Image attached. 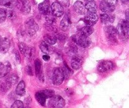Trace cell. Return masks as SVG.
<instances>
[{"instance_id": "1", "label": "cell", "mask_w": 129, "mask_h": 108, "mask_svg": "<svg viewBox=\"0 0 129 108\" xmlns=\"http://www.w3.org/2000/svg\"><path fill=\"white\" fill-rule=\"evenodd\" d=\"M117 35L122 40H127L128 37V21L123 20L120 24L117 25L116 28Z\"/></svg>"}, {"instance_id": "2", "label": "cell", "mask_w": 129, "mask_h": 108, "mask_svg": "<svg viewBox=\"0 0 129 108\" xmlns=\"http://www.w3.org/2000/svg\"><path fill=\"white\" fill-rule=\"evenodd\" d=\"M39 30V25L33 18L28 19L25 22V32L28 35L33 36Z\"/></svg>"}, {"instance_id": "3", "label": "cell", "mask_w": 129, "mask_h": 108, "mask_svg": "<svg viewBox=\"0 0 129 108\" xmlns=\"http://www.w3.org/2000/svg\"><path fill=\"white\" fill-rule=\"evenodd\" d=\"M65 78L64 70L61 68H57L54 70L52 75L53 84L55 85H60Z\"/></svg>"}, {"instance_id": "4", "label": "cell", "mask_w": 129, "mask_h": 108, "mask_svg": "<svg viewBox=\"0 0 129 108\" xmlns=\"http://www.w3.org/2000/svg\"><path fill=\"white\" fill-rule=\"evenodd\" d=\"M106 36L110 42L114 44L117 43V32L116 28L113 26H108L105 28Z\"/></svg>"}, {"instance_id": "5", "label": "cell", "mask_w": 129, "mask_h": 108, "mask_svg": "<svg viewBox=\"0 0 129 108\" xmlns=\"http://www.w3.org/2000/svg\"><path fill=\"white\" fill-rule=\"evenodd\" d=\"M72 39H73V41L74 43H76V44H78L79 46L82 47V48H87V47L90 45L91 42L88 40V38L81 35L79 33L78 34H75V35H73Z\"/></svg>"}, {"instance_id": "6", "label": "cell", "mask_w": 129, "mask_h": 108, "mask_svg": "<svg viewBox=\"0 0 129 108\" xmlns=\"http://www.w3.org/2000/svg\"><path fill=\"white\" fill-rule=\"evenodd\" d=\"M49 104L52 108H64L66 102L61 96H55L50 98Z\"/></svg>"}, {"instance_id": "7", "label": "cell", "mask_w": 129, "mask_h": 108, "mask_svg": "<svg viewBox=\"0 0 129 108\" xmlns=\"http://www.w3.org/2000/svg\"><path fill=\"white\" fill-rule=\"evenodd\" d=\"M16 5L19 6L21 12L24 14H28L31 10V5L28 0H18Z\"/></svg>"}, {"instance_id": "8", "label": "cell", "mask_w": 129, "mask_h": 108, "mask_svg": "<svg viewBox=\"0 0 129 108\" xmlns=\"http://www.w3.org/2000/svg\"><path fill=\"white\" fill-rule=\"evenodd\" d=\"M114 64L110 61H103L100 62L98 66V71L101 73L108 72L113 69Z\"/></svg>"}, {"instance_id": "9", "label": "cell", "mask_w": 129, "mask_h": 108, "mask_svg": "<svg viewBox=\"0 0 129 108\" xmlns=\"http://www.w3.org/2000/svg\"><path fill=\"white\" fill-rule=\"evenodd\" d=\"M51 11L52 15L57 17H60L64 14L62 6L57 2H54L51 5Z\"/></svg>"}, {"instance_id": "10", "label": "cell", "mask_w": 129, "mask_h": 108, "mask_svg": "<svg viewBox=\"0 0 129 108\" xmlns=\"http://www.w3.org/2000/svg\"><path fill=\"white\" fill-rule=\"evenodd\" d=\"M83 20L88 26H93L98 21V16L96 13H89L84 18Z\"/></svg>"}, {"instance_id": "11", "label": "cell", "mask_w": 129, "mask_h": 108, "mask_svg": "<svg viewBox=\"0 0 129 108\" xmlns=\"http://www.w3.org/2000/svg\"><path fill=\"white\" fill-rule=\"evenodd\" d=\"M35 70L37 77L40 79V80L44 82V77L42 73V64L41 61L39 59H37L35 61Z\"/></svg>"}, {"instance_id": "12", "label": "cell", "mask_w": 129, "mask_h": 108, "mask_svg": "<svg viewBox=\"0 0 129 108\" xmlns=\"http://www.w3.org/2000/svg\"><path fill=\"white\" fill-rule=\"evenodd\" d=\"M39 11L43 15H47L50 11V2L49 0H45L38 6Z\"/></svg>"}, {"instance_id": "13", "label": "cell", "mask_w": 129, "mask_h": 108, "mask_svg": "<svg viewBox=\"0 0 129 108\" xmlns=\"http://www.w3.org/2000/svg\"><path fill=\"white\" fill-rule=\"evenodd\" d=\"M100 8L105 13H112L114 11L115 6L110 5L108 3L106 2V1H103L100 3Z\"/></svg>"}, {"instance_id": "14", "label": "cell", "mask_w": 129, "mask_h": 108, "mask_svg": "<svg viewBox=\"0 0 129 108\" xmlns=\"http://www.w3.org/2000/svg\"><path fill=\"white\" fill-rule=\"evenodd\" d=\"M11 70V64L7 62L5 64L0 63V78L5 77Z\"/></svg>"}, {"instance_id": "15", "label": "cell", "mask_w": 129, "mask_h": 108, "mask_svg": "<svg viewBox=\"0 0 129 108\" xmlns=\"http://www.w3.org/2000/svg\"><path fill=\"white\" fill-rule=\"evenodd\" d=\"M74 11L79 15H83L86 13V8L84 4L80 1H77L73 5Z\"/></svg>"}, {"instance_id": "16", "label": "cell", "mask_w": 129, "mask_h": 108, "mask_svg": "<svg viewBox=\"0 0 129 108\" xmlns=\"http://www.w3.org/2000/svg\"><path fill=\"white\" fill-rule=\"evenodd\" d=\"M71 25V21L70 18L68 15H65L62 18V20H61V21H60V29L63 31H66V30H68L69 29Z\"/></svg>"}, {"instance_id": "17", "label": "cell", "mask_w": 129, "mask_h": 108, "mask_svg": "<svg viewBox=\"0 0 129 108\" xmlns=\"http://www.w3.org/2000/svg\"><path fill=\"white\" fill-rule=\"evenodd\" d=\"M10 47V41L8 38L4 37L2 39L1 46H0V53H6L9 50Z\"/></svg>"}, {"instance_id": "18", "label": "cell", "mask_w": 129, "mask_h": 108, "mask_svg": "<svg viewBox=\"0 0 129 108\" xmlns=\"http://www.w3.org/2000/svg\"><path fill=\"white\" fill-rule=\"evenodd\" d=\"M93 29L91 26H86L84 27L81 28L79 30V34L83 36L88 37L89 35H91L92 33L93 32Z\"/></svg>"}, {"instance_id": "19", "label": "cell", "mask_w": 129, "mask_h": 108, "mask_svg": "<svg viewBox=\"0 0 129 108\" xmlns=\"http://www.w3.org/2000/svg\"><path fill=\"white\" fill-rule=\"evenodd\" d=\"M101 21L104 24H112L114 21L115 17L112 15H110L107 13H103L100 15Z\"/></svg>"}, {"instance_id": "20", "label": "cell", "mask_w": 129, "mask_h": 108, "mask_svg": "<svg viewBox=\"0 0 129 108\" xmlns=\"http://www.w3.org/2000/svg\"><path fill=\"white\" fill-rule=\"evenodd\" d=\"M25 93V82L21 80L19 82L18 85L16 88V94L18 96H22Z\"/></svg>"}, {"instance_id": "21", "label": "cell", "mask_w": 129, "mask_h": 108, "mask_svg": "<svg viewBox=\"0 0 129 108\" xmlns=\"http://www.w3.org/2000/svg\"><path fill=\"white\" fill-rule=\"evenodd\" d=\"M82 65V60L76 56L73 57L71 61V67L74 70H79Z\"/></svg>"}, {"instance_id": "22", "label": "cell", "mask_w": 129, "mask_h": 108, "mask_svg": "<svg viewBox=\"0 0 129 108\" xmlns=\"http://www.w3.org/2000/svg\"><path fill=\"white\" fill-rule=\"evenodd\" d=\"M86 10H88L89 13H96L97 10V6L94 1H88L86 3L85 6Z\"/></svg>"}, {"instance_id": "23", "label": "cell", "mask_w": 129, "mask_h": 108, "mask_svg": "<svg viewBox=\"0 0 129 108\" xmlns=\"http://www.w3.org/2000/svg\"><path fill=\"white\" fill-rule=\"evenodd\" d=\"M35 99L37 101L42 105V106H44L45 105V101H46V97H45L42 91H39L35 94Z\"/></svg>"}, {"instance_id": "24", "label": "cell", "mask_w": 129, "mask_h": 108, "mask_svg": "<svg viewBox=\"0 0 129 108\" xmlns=\"http://www.w3.org/2000/svg\"><path fill=\"white\" fill-rule=\"evenodd\" d=\"M44 41L50 45H54L57 42V37L52 34H46L44 36Z\"/></svg>"}, {"instance_id": "25", "label": "cell", "mask_w": 129, "mask_h": 108, "mask_svg": "<svg viewBox=\"0 0 129 108\" xmlns=\"http://www.w3.org/2000/svg\"><path fill=\"white\" fill-rule=\"evenodd\" d=\"M18 80V77L16 75H11L8 76L6 79V82L11 87V86L13 85L15 83H17Z\"/></svg>"}, {"instance_id": "26", "label": "cell", "mask_w": 129, "mask_h": 108, "mask_svg": "<svg viewBox=\"0 0 129 108\" xmlns=\"http://www.w3.org/2000/svg\"><path fill=\"white\" fill-rule=\"evenodd\" d=\"M35 49L34 48H31V47H28L27 49H26V52L25 53V55L26 56V57L28 59H31L35 56Z\"/></svg>"}, {"instance_id": "27", "label": "cell", "mask_w": 129, "mask_h": 108, "mask_svg": "<svg viewBox=\"0 0 129 108\" xmlns=\"http://www.w3.org/2000/svg\"><path fill=\"white\" fill-rule=\"evenodd\" d=\"M40 49L45 54H49V46L47 42L45 41H42L40 44Z\"/></svg>"}, {"instance_id": "28", "label": "cell", "mask_w": 129, "mask_h": 108, "mask_svg": "<svg viewBox=\"0 0 129 108\" xmlns=\"http://www.w3.org/2000/svg\"><path fill=\"white\" fill-rule=\"evenodd\" d=\"M55 19L52 16H46V25L48 27H52V25L55 23Z\"/></svg>"}, {"instance_id": "29", "label": "cell", "mask_w": 129, "mask_h": 108, "mask_svg": "<svg viewBox=\"0 0 129 108\" xmlns=\"http://www.w3.org/2000/svg\"><path fill=\"white\" fill-rule=\"evenodd\" d=\"M10 88V86L5 82H0V92L1 93H5Z\"/></svg>"}, {"instance_id": "30", "label": "cell", "mask_w": 129, "mask_h": 108, "mask_svg": "<svg viewBox=\"0 0 129 108\" xmlns=\"http://www.w3.org/2000/svg\"><path fill=\"white\" fill-rule=\"evenodd\" d=\"M0 5L11 8L13 6V0H0Z\"/></svg>"}, {"instance_id": "31", "label": "cell", "mask_w": 129, "mask_h": 108, "mask_svg": "<svg viewBox=\"0 0 129 108\" xmlns=\"http://www.w3.org/2000/svg\"><path fill=\"white\" fill-rule=\"evenodd\" d=\"M43 94L45 96L46 99L52 98L54 96V91L52 90H44V91H41Z\"/></svg>"}, {"instance_id": "32", "label": "cell", "mask_w": 129, "mask_h": 108, "mask_svg": "<svg viewBox=\"0 0 129 108\" xmlns=\"http://www.w3.org/2000/svg\"><path fill=\"white\" fill-rule=\"evenodd\" d=\"M18 47H19V49H20V52L22 53L23 54H25V52H26V49H27L28 47L26 46V44H25L24 42H20L18 44Z\"/></svg>"}, {"instance_id": "33", "label": "cell", "mask_w": 129, "mask_h": 108, "mask_svg": "<svg viewBox=\"0 0 129 108\" xmlns=\"http://www.w3.org/2000/svg\"><path fill=\"white\" fill-rule=\"evenodd\" d=\"M11 108H23V103L21 101H16L11 105Z\"/></svg>"}, {"instance_id": "34", "label": "cell", "mask_w": 129, "mask_h": 108, "mask_svg": "<svg viewBox=\"0 0 129 108\" xmlns=\"http://www.w3.org/2000/svg\"><path fill=\"white\" fill-rule=\"evenodd\" d=\"M6 18V11L0 8V23L3 22Z\"/></svg>"}, {"instance_id": "35", "label": "cell", "mask_w": 129, "mask_h": 108, "mask_svg": "<svg viewBox=\"0 0 129 108\" xmlns=\"http://www.w3.org/2000/svg\"><path fill=\"white\" fill-rule=\"evenodd\" d=\"M56 1L64 7H68L69 6V0H56Z\"/></svg>"}, {"instance_id": "36", "label": "cell", "mask_w": 129, "mask_h": 108, "mask_svg": "<svg viewBox=\"0 0 129 108\" xmlns=\"http://www.w3.org/2000/svg\"><path fill=\"white\" fill-rule=\"evenodd\" d=\"M6 16H8L9 18H13L15 16V13L11 10H8L7 11H6Z\"/></svg>"}, {"instance_id": "37", "label": "cell", "mask_w": 129, "mask_h": 108, "mask_svg": "<svg viewBox=\"0 0 129 108\" xmlns=\"http://www.w3.org/2000/svg\"><path fill=\"white\" fill-rule=\"evenodd\" d=\"M67 37V35L65 34H63V33H60L57 35V39L60 40H65Z\"/></svg>"}, {"instance_id": "38", "label": "cell", "mask_w": 129, "mask_h": 108, "mask_svg": "<svg viewBox=\"0 0 129 108\" xmlns=\"http://www.w3.org/2000/svg\"><path fill=\"white\" fill-rule=\"evenodd\" d=\"M103 1H106L108 4H110L111 5H113V6L116 5L117 4V3H118V0H103Z\"/></svg>"}, {"instance_id": "39", "label": "cell", "mask_w": 129, "mask_h": 108, "mask_svg": "<svg viewBox=\"0 0 129 108\" xmlns=\"http://www.w3.org/2000/svg\"><path fill=\"white\" fill-rule=\"evenodd\" d=\"M26 72L27 73V74H28L29 75H32V70H31V68L30 66H26Z\"/></svg>"}, {"instance_id": "40", "label": "cell", "mask_w": 129, "mask_h": 108, "mask_svg": "<svg viewBox=\"0 0 129 108\" xmlns=\"http://www.w3.org/2000/svg\"><path fill=\"white\" fill-rule=\"evenodd\" d=\"M15 57H16V61H17L18 63H20V61H21V58H20V54H19V53L17 51H15Z\"/></svg>"}, {"instance_id": "41", "label": "cell", "mask_w": 129, "mask_h": 108, "mask_svg": "<svg viewBox=\"0 0 129 108\" xmlns=\"http://www.w3.org/2000/svg\"><path fill=\"white\" fill-rule=\"evenodd\" d=\"M42 58H43V59H44V61H48L50 60V56H49V55H47V54H45V55H43Z\"/></svg>"}, {"instance_id": "42", "label": "cell", "mask_w": 129, "mask_h": 108, "mask_svg": "<svg viewBox=\"0 0 129 108\" xmlns=\"http://www.w3.org/2000/svg\"><path fill=\"white\" fill-rule=\"evenodd\" d=\"M125 15H126V20L128 21V10H126Z\"/></svg>"}, {"instance_id": "43", "label": "cell", "mask_w": 129, "mask_h": 108, "mask_svg": "<svg viewBox=\"0 0 129 108\" xmlns=\"http://www.w3.org/2000/svg\"><path fill=\"white\" fill-rule=\"evenodd\" d=\"M122 3L123 4H125V5H127V4L128 3L129 0H121Z\"/></svg>"}, {"instance_id": "44", "label": "cell", "mask_w": 129, "mask_h": 108, "mask_svg": "<svg viewBox=\"0 0 129 108\" xmlns=\"http://www.w3.org/2000/svg\"><path fill=\"white\" fill-rule=\"evenodd\" d=\"M2 39L3 38L0 36V46H1V41H2Z\"/></svg>"}, {"instance_id": "45", "label": "cell", "mask_w": 129, "mask_h": 108, "mask_svg": "<svg viewBox=\"0 0 129 108\" xmlns=\"http://www.w3.org/2000/svg\"><path fill=\"white\" fill-rule=\"evenodd\" d=\"M86 1L88 2V1H94V0H86Z\"/></svg>"}]
</instances>
